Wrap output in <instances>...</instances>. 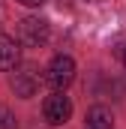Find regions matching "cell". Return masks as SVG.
I'll return each instance as SVG.
<instances>
[{"label": "cell", "instance_id": "52a82bcc", "mask_svg": "<svg viewBox=\"0 0 126 129\" xmlns=\"http://www.w3.org/2000/svg\"><path fill=\"white\" fill-rule=\"evenodd\" d=\"M0 129H15V114L0 105Z\"/></svg>", "mask_w": 126, "mask_h": 129}, {"label": "cell", "instance_id": "ba28073f", "mask_svg": "<svg viewBox=\"0 0 126 129\" xmlns=\"http://www.w3.org/2000/svg\"><path fill=\"white\" fill-rule=\"evenodd\" d=\"M18 3H21V6H30V9H36V6H42L45 0H18Z\"/></svg>", "mask_w": 126, "mask_h": 129}, {"label": "cell", "instance_id": "8992f818", "mask_svg": "<svg viewBox=\"0 0 126 129\" xmlns=\"http://www.w3.org/2000/svg\"><path fill=\"white\" fill-rule=\"evenodd\" d=\"M87 129H114V117L105 105H93L87 111Z\"/></svg>", "mask_w": 126, "mask_h": 129}, {"label": "cell", "instance_id": "30bf717a", "mask_svg": "<svg viewBox=\"0 0 126 129\" xmlns=\"http://www.w3.org/2000/svg\"><path fill=\"white\" fill-rule=\"evenodd\" d=\"M123 66H126V51H123Z\"/></svg>", "mask_w": 126, "mask_h": 129}, {"label": "cell", "instance_id": "277c9868", "mask_svg": "<svg viewBox=\"0 0 126 129\" xmlns=\"http://www.w3.org/2000/svg\"><path fill=\"white\" fill-rule=\"evenodd\" d=\"M12 90H15V96L21 99H30L33 93H36V87H39V75H36V69L33 66H21L15 75H12Z\"/></svg>", "mask_w": 126, "mask_h": 129}, {"label": "cell", "instance_id": "7a4b0ae2", "mask_svg": "<svg viewBox=\"0 0 126 129\" xmlns=\"http://www.w3.org/2000/svg\"><path fill=\"white\" fill-rule=\"evenodd\" d=\"M45 81L54 87V90H66L72 81H75V60L66 57V54H57L48 69H45Z\"/></svg>", "mask_w": 126, "mask_h": 129}, {"label": "cell", "instance_id": "9c48e42d", "mask_svg": "<svg viewBox=\"0 0 126 129\" xmlns=\"http://www.w3.org/2000/svg\"><path fill=\"white\" fill-rule=\"evenodd\" d=\"M0 21H3V6H0Z\"/></svg>", "mask_w": 126, "mask_h": 129}, {"label": "cell", "instance_id": "6da1fadb", "mask_svg": "<svg viewBox=\"0 0 126 129\" xmlns=\"http://www.w3.org/2000/svg\"><path fill=\"white\" fill-rule=\"evenodd\" d=\"M48 36H51V27H48L45 18L27 15V18L18 21V42L27 45V48H42V45L48 42Z\"/></svg>", "mask_w": 126, "mask_h": 129}, {"label": "cell", "instance_id": "5b68a950", "mask_svg": "<svg viewBox=\"0 0 126 129\" xmlns=\"http://www.w3.org/2000/svg\"><path fill=\"white\" fill-rule=\"evenodd\" d=\"M18 57H21V48L12 36L0 33V72H9L18 66Z\"/></svg>", "mask_w": 126, "mask_h": 129}, {"label": "cell", "instance_id": "3957f363", "mask_svg": "<svg viewBox=\"0 0 126 129\" xmlns=\"http://www.w3.org/2000/svg\"><path fill=\"white\" fill-rule=\"evenodd\" d=\"M42 114H45V120H48L51 126L66 123L69 114H72V102H69V96H66L63 90H54L51 96H45V102H42Z\"/></svg>", "mask_w": 126, "mask_h": 129}]
</instances>
